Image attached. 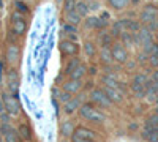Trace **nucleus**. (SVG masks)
Segmentation results:
<instances>
[{"label":"nucleus","instance_id":"obj_1","mask_svg":"<svg viewBox=\"0 0 158 142\" xmlns=\"http://www.w3.org/2000/svg\"><path fill=\"white\" fill-rule=\"evenodd\" d=\"M79 114H81L85 120H90V122H95V123L104 122V115L98 109H95L92 103H85V104H82L81 108H79Z\"/></svg>","mask_w":158,"mask_h":142},{"label":"nucleus","instance_id":"obj_2","mask_svg":"<svg viewBox=\"0 0 158 142\" xmlns=\"http://www.w3.org/2000/svg\"><path fill=\"white\" fill-rule=\"evenodd\" d=\"M0 98H2L3 104H5V109H6V112L11 115V117H15V115H18L21 112V106H19V101L16 99V96L3 92Z\"/></svg>","mask_w":158,"mask_h":142},{"label":"nucleus","instance_id":"obj_3","mask_svg":"<svg viewBox=\"0 0 158 142\" xmlns=\"http://www.w3.org/2000/svg\"><path fill=\"white\" fill-rule=\"evenodd\" d=\"M90 99L94 101L95 104L103 106V108H109V106L112 104V101L108 98L106 92H104V90H100V88L92 90V93H90Z\"/></svg>","mask_w":158,"mask_h":142},{"label":"nucleus","instance_id":"obj_4","mask_svg":"<svg viewBox=\"0 0 158 142\" xmlns=\"http://www.w3.org/2000/svg\"><path fill=\"white\" fill-rule=\"evenodd\" d=\"M0 130H2V136L5 139V142H19V133L18 130H15L10 123L6 125H0Z\"/></svg>","mask_w":158,"mask_h":142},{"label":"nucleus","instance_id":"obj_5","mask_svg":"<svg viewBox=\"0 0 158 142\" xmlns=\"http://www.w3.org/2000/svg\"><path fill=\"white\" fill-rule=\"evenodd\" d=\"M158 18V8L153 5H147L141 11V22L144 24H150L152 21H156Z\"/></svg>","mask_w":158,"mask_h":142},{"label":"nucleus","instance_id":"obj_6","mask_svg":"<svg viewBox=\"0 0 158 142\" xmlns=\"http://www.w3.org/2000/svg\"><path fill=\"white\" fill-rule=\"evenodd\" d=\"M111 51H112V57H114V60H117L118 63H125V62H127L128 54H127L125 47H123L120 43H115V44L112 46Z\"/></svg>","mask_w":158,"mask_h":142},{"label":"nucleus","instance_id":"obj_7","mask_svg":"<svg viewBox=\"0 0 158 142\" xmlns=\"http://www.w3.org/2000/svg\"><path fill=\"white\" fill-rule=\"evenodd\" d=\"M60 51H62V54L65 55H76L77 54V51H79V44L74 43V41H62L60 43Z\"/></svg>","mask_w":158,"mask_h":142},{"label":"nucleus","instance_id":"obj_8","mask_svg":"<svg viewBox=\"0 0 158 142\" xmlns=\"http://www.w3.org/2000/svg\"><path fill=\"white\" fill-rule=\"evenodd\" d=\"M19 55H21V51L16 44H10L8 49H6V62L11 63V65H15V63H18L19 60Z\"/></svg>","mask_w":158,"mask_h":142},{"label":"nucleus","instance_id":"obj_9","mask_svg":"<svg viewBox=\"0 0 158 142\" xmlns=\"http://www.w3.org/2000/svg\"><path fill=\"white\" fill-rule=\"evenodd\" d=\"M82 88V82H81V79H70V81H67L63 84V90L65 92H68V93H77L79 90Z\"/></svg>","mask_w":158,"mask_h":142},{"label":"nucleus","instance_id":"obj_10","mask_svg":"<svg viewBox=\"0 0 158 142\" xmlns=\"http://www.w3.org/2000/svg\"><path fill=\"white\" fill-rule=\"evenodd\" d=\"M8 87L13 93H16L18 92V87H19V76L15 70H11L8 73Z\"/></svg>","mask_w":158,"mask_h":142},{"label":"nucleus","instance_id":"obj_11","mask_svg":"<svg viewBox=\"0 0 158 142\" xmlns=\"http://www.w3.org/2000/svg\"><path fill=\"white\" fill-rule=\"evenodd\" d=\"M65 112H67V114H71V112H74L76 109H79V108H81L82 104H81V96H76V98H71L70 101H67V103H65Z\"/></svg>","mask_w":158,"mask_h":142},{"label":"nucleus","instance_id":"obj_12","mask_svg":"<svg viewBox=\"0 0 158 142\" xmlns=\"http://www.w3.org/2000/svg\"><path fill=\"white\" fill-rule=\"evenodd\" d=\"M100 59H101V63L103 65H111L114 57H112V51L108 47V46H103L101 52H100Z\"/></svg>","mask_w":158,"mask_h":142},{"label":"nucleus","instance_id":"obj_13","mask_svg":"<svg viewBox=\"0 0 158 142\" xmlns=\"http://www.w3.org/2000/svg\"><path fill=\"white\" fill-rule=\"evenodd\" d=\"M104 92H106L108 98L112 101V103H120L122 101V93L118 92L117 88H111V87H104Z\"/></svg>","mask_w":158,"mask_h":142},{"label":"nucleus","instance_id":"obj_14","mask_svg":"<svg viewBox=\"0 0 158 142\" xmlns=\"http://www.w3.org/2000/svg\"><path fill=\"white\" fill-rule=\"evenodd\" d=\"M74 130H76V128L73 126V123H71L70 120L63 122V123L60 125V134H62V136H65V137H68V136H73Z\"/></svg>","mask_w":158,"mask_h":142},{"label":"nucleus","instance_id":"obj_15","mask_svg":"<svg viewBox=\"0 0 158 142\" xmlns=\"http://www.w3.org/2000/svg\"><path fill=\"white\" fill-rule=\"evenodd\" d=\"M85 25H87L89 29H100V27L108 25V22H106V21H101V19H98V18H87Z\"/></svg>","mask_w":158,"mask_h":142},{"label":"nucleus","instance_id":"obj_16","mask_svg":"<svg viewBox=\"0 0 158 142\" xmlns=\"http://www.w3.org/2000/svg\"><path fill=\"white\" fill-rule=\"evenodd\" d=\"M25 29H27V25H25L24 19H13V32L16 35H22Z\"/></svg>","mask_w":158,"mask_h":142},{"label":"nucleus","instance_id":"obj_17","mask_svg":"<svg viewBox=\"0 0 158 142\" xmlns=\"http://www.w3.org/2000/svg\"><path fill=\"white\" fill-rule=\"evenodd\" d=\"M74 133L79 134V136H84V137H89V139L97 140V133H95V131H92V130H89V128H85V126H79V128H76Z\"/></svg>","mask_w":158,"mask_h":142},{"label":"nucleus","instance_id":"obj_18","mask_svg":"<svg viewBox=\"0 0 158 142\" xmlns=\"http://www.w3.org/2000/svg\"><path fill=\"white\" fill-rule=\"evenodd\" d=\"M138 36H139V40H141L142 46H147V44L152 43V33H150L149 29H142V30H139Z\"/></svg>","mask_w":158,"mask_h":142},{"label":"nucleus","instance_id":"obj_19","mask_svg":"<svg viewBox=\"0 0 158 142\" xmlns=\"http://www.w3.org/2000/svg\"><path fill=\"white\" fill-rule=\"evenodd\" d=\"M65 19H67V22H68V24L77 25V24H81V21H82V16L79 14L77 11H71V13H67V14H65Z\"/></svg>","mask_w":158,"mask_h":142},{"label":"nucleus","instance_id":"obj_20","mask_svg":"<svg viewBox=\"0 0 158 142\" xmlns=\"http://www.w3.org/2000/svg\"><path fill=\"white\" fill-rule=\"evenodd\" d=\"M125 22V29L130 30V33H133V32H139L141 29V24L138 21H131V19H123Z\"/></svg>","mask_w":158,"mask_h":142},{"label":"nucleus","instance_id":"obj_21","mask_svg":"<svg viewBox=\"0 0 158 142\" xmlns=\"http://www.w3.org/2000/svg\"><path fill=\"white\" fill-rule=\"evenodd\" d=\"M85 73H87V68L81 63V65L76 67V70L70 74V77H71V79H82V77L85 76Z\"/></svg>","mask_w":158,"mask_h":142},{"label":"nucleus","instance_id":"obj_22","mask_svg":"<svg viewBox=\"0 0 158 142\" xmlns=\"http://www.w3.org/2000/svg\"><path fill=\"white\" fill-rule=\"evenodd\" d=\"M108 3L114 8V10H123L128 6L130 0H108Z\"/></svg>","mask_w":158,"mask_h":142},{"label":"nucleus","instance_id":"obj_23","mask_svg":"<svg viewBox=\"0 0 158 142\" xmlns=\"http://www.w3.org/2000/svg\"><path fill=\"white\" fill-rule=\"evenodd\" d=\"M125 32H127V29H125V22L123 21H117L112 25V35H123Z\"/></svg>","mask_w":158,"mask_h":142},{"label":"nucleus","instance_id":"obj_24","mask_svg":"<svg viewBox=\"0 0 158 142\" xmlns=\"http://www.w3.org/2000/svg\"><path fill=\"white\" fill-rule=\"evenodd\" d=\"M76 11H77L82 18H85V16L89 14V5L81 0V2H77V3H76Z\"/></svg>","mask_w":158,"mask_h":142},{"label":"nucleus","instance_id":"obj_25","mask_svg":"<svg viewBox=\"0 0 158 142\" xmlns=\"http://www.w3.org/2000/svg\"><path fill=\"white\" fill-rule=\"evenodd\" d=\"M79 65H81L79 59H71V60L67 63V67H65V73H67V74H71V73L76 70V67H79Z\"/></svg>","mask_w":158,"mask_h":142},{"label":"nucleus","instance_id":"obj_26","mask_svg":"<svg viewBox=\"0 0 158 142\" xmlns=\"http://www.w3.org/2000/svg\"><path fill=\"white\" fill-rule=\"evenodd\" d=\"M76 0H65V3H63V11H65V14L67 13H71V11H76Z\"/></svg>","mask_w":158,"mask_h":142},{"label":"nucleus","instance_id":"obj_27","mask_svg":"<svg viewBox=\"0 0 158 142\" xmlns=\"http://www.w3.org/2000/svg\"><path fill=\"white\" fill-rule=\"evenodd\" d=\"M15 8H16V11L22 13V14H27V13H29V6L25 5L24 2H21V0H16V2H15Z\"/></svg>","mask_w":158,"mask_h":142},{"label":"nucleus","instance_id":"obj_28","mask_svg":"<svg viewBox=\"0 0 158 142\" xmlns=\"http://www.w3.org/2000/svg\"><path fill=\"white\" fill-rule=\"evenodd\" d=\"M19 136L22 139H30V130H29V126H25V125H21L19 126V130H18Z\"/></svg>","mask_w":158,"mask_h":142},{"label":"nucleus","instance_id":"obj_29","mask_svg":"<svg viewBox=\"0 0 158 142\" xmlns=\"http://www.w3.org/2000/svg\"><path fill=\"white\" fill-rule=\"evenodd\" d=\"M103 84H106V87H111V88H117V90H118L117 81H114L112 77H109V76H104V77H103Z\"/></svg>","mask_w":158,"mask_h":142},{"label":"nucleus","instance_id":"obj_30","mask_svg":"<svg viewBox=\"0 0 158 142\" xmlns=\"http://www.w3.org/2000/svg\"><path fill=\"white\" fill-rule=\"evenodd\" d=\"M147 125H149V126H153L155 130H156V133H158V114L150 115V117L147 119Z\"/></svg>","mask_w":158,"mask_h":142},{"label":"nucleus","instance_id":"obj_31","mask_svg":"<svg viewBox=\"0 0 158 142\" xmlns=\"http://www.w3.org/2000/svg\"><path fill=\"white\" fill-rule=\"evenodd\" d=\"M71 142H97V140L89 139V137H84V136H79V134L73 133V136H71Z\"/></svg>","mask_w":158,"mask_h":142},{"label":"nucleus","instance_id":"obj_32","mask_svg":"<svg viewBox=\"0 0 158 142\" xmlns=\"http://www.w3.org/2000/svg\"><path fill=\"white\" fill-rule=\"evenodd\" d=\"M100 41L103 43V46H109V44L112 43V38H111V35H108V33H101V35H100Z\"/></svg>","mask_w":158,"mask_h":142},{"label":"nucleus","instance_id":"obj_33","mask_svg":"<svg viewBox=\"0 0 158 142\" xmlns=\"http://www.w3.org/2000/svg\"><path fill=\"white\" fill-rule=\"evenodd\" d=\"M62 30L63 32H67V33H76V25H73V24H63L62 25Z\"/></svg>","mask_w":158,"mask_h":142},{"label":"nucleus","instance_id":"obj_34","mask_svg":"<svg viewBox=\"0 0 158 142\" xmlns=\"http://www.w3.org/2000/svg\"><path fill=\"white\" fill-rule=\"evenodd\" d=\"M85 54H87L89 57H92V55L95 54V46L92 44V43H87V44H85Z\"/></svg>","mask_w":158,"mask_h":142},{"label":"nucleus","instance_id":"obj_35","mask_svg":"<svg viewBox=\"0 0 158 142\" xmlns=\"http://www.w3.org/2000/svg\"><path fill=\"white\" fill-rule=\"evenodd\" d=\"M59 99H60V101L63 103V104H65V103H67V101H70V99H71V93H68V92H65V90H63Z\"/></svg>","mask_w":158,"mask_h":142},{"label":"nucleus","instance_id":"obj_36","mask_svg":"<svg viewBox=\"0 0 158 142\" xmlns=\"http://www.w3.org/2000/svg\"><path fill=\"white\" fill-rule=\"evenodd\" d=\"M52 95H54V98H60V95H62V92H60V88L59 87H54V88H52Z\"/></svg>","mask_w":158,"mask_h":142},{"label":"nucleus","instance_id":"obj_37","mask_svg":"<svg viewBox=\"0 0 158 142\" xmlns=\"http://www.w3.org/2000/svg\"><path fill=\"white\" fill-rule=\"evenodd\" d=\"M122 38H123V41H125L127 44H128V43H131V41H133V38H131V35H128L127 32H125V33L122 35Z\"/></svg>","mask_w":158,"mask_h":142},{"label":"nucleus","instance_id":"obj_38","mask_svg":"<svg viewBox=\"0 0 158 142\" xmlns=\"http://www.w3.org/2000/svg\"><path fill=\"white\" fill-rule=\"evenodd\" d=\"M150 63L153 67H158V55H150Z\"/></svg>","mask_w":158,"mask_h":142},{"label":"nucleus","instance_id":"obj_39","mask_svg":"<svg viewBox=\"0 0 158 142\" xmlns=\"http://www.w3.org/2000/svg\"><path fill=\"white\" fill-rule=\"evenodd\" d=\"M5 112H6V109H5V104H3L2 98H0V115H3Z\"/></svg>","mask_w":158,"mask_h":142},{"label":"nucleus","instance_id":"obj_40","mask_svg":"<svg viewBox=\"0 0 158 142\" xmlns=\"http://www.w3.org/2000/svg\"><path fill=\"white\" fill-rule=\"evenodd\" d=\"M89 73H92V74H95V73H97V68H94V67H92V68H90V71H89Z\"/></svg>","mask_w":158,"mask_h":142},{"label":"nucleus","instance_id":"obj_41","mask_svg":"<svg viewBox=\"0 0 158 142\" xmlns=\"http://www.w3.org/2000/svg\"><path fill=\"white\" fill-rule=\"evenodd\" d=\"M82 2H85V3L89 5V3H90V0H82Z\"/></svg>","mask_w":158,"mask_h":142},{"label":"nucleus","instance_id":"obj_42","mask_svg":"<svg viewBox=\"0 0 158 142\" xmlns=\"http://www.w3.org/2000/svg\"><path fill=\"white\" fill-rule=\"evenodd\" d=\"M155 114H158V104H156V108H155Z\"/></svg>","mask_w":158,"mask_h":142},{"label":"nucleus","instance_id":"obj_43","mask_svg":"<svg viewBox=\"0 0 158 142\" xmlns=\"http://www.w3.org/2000/svg\"><path fill=\"white\" fill-rule=\"evenodd\" d=\"M0 76H2V63H0Z\"/></svg>","mask_w":158,"mask_h":142},{"label":"nucleus","instance_id":"obj_44","mask_svg":"<svg viewBox=\"0 0 158 142\" xmlns=\"http://www.w3.org/2000/svg\"><path fill=\"white\" fill-rule=\"evenodd\" d=\"M0 142H2V130H0Z\"/></svg>","mask_w":158,"mask_h":142},{"label":"nucleus","instance_id":"obj_45","mask_svg":"<svg viewBox=\"0 0 158 142\" xmlns=\"http://www.w3.org/2000/svg\"><path fill=\"white\" fill-rule=\"evenodd\" d=\"M62 142H70V140H62Z\"/></svg>","mask_w":158,"mask_h":142}]
</instances>
